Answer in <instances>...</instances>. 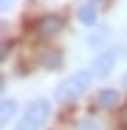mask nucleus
Instances as JSON below:
<instances>
[{
	"label": "nucleus",
	"instance_id": "nucleus-9",
	"mask_svg": "<svg viewBox=\"0 0 127 130\" xmlns=\"http://www.w3.org/2000/svg\"><path fill=\"white\" fill-rule=\"evenodd\" d=\"M76 130H99V122L97 120H92V117H84L81 122H79V127Z\"/></svg>",
	"mask_w": 127,
	"mask_h": 130
},
{
	"label": "nucleus",
	"instance_id": "nucleus-8",
	"mask_svg": "<svg viewBox=\"0 0 127 130\" xmlns=\"http://www.w3.org/2000/svg\"><path fill=\"white\" fill-rule=\"evenodd\" d=\"M79 21L84 26H94L97 23V8L94 5H81L79 8Z\"/></svg>",
	"mask_w": 127,
	"mask_h": 130
},
{
	"label": "nucleus",
	"instance_id": "nucleus-14",
	"mask_svg": "<svg viewBox=\"0 0 127 130\" xmlns=\"http://www.w3.org/2000/svg\"><path fill=\"white\" fill-rule=\"evenodd\" d=\"M122 84H124V87H127V74H124V79H122Z\"/></svg>",
	"mask_w": 127,
	"mask_h": 130
},
{
	"label": "nucleus",
	"instance_id": "nucleus-4",
	"mask_svg": "<svg viewBox=\"0 0 127 130\" xmlns=\"http://www.w3.org/2000/svg\"><path fill=\"white\" fill-rule=\"evenodd\" d=\"M64 28V21L58 18V15H46V18H41V23H38V33L41 36H53V33H58Z\"/></svg>",
	"mask_w": 127,
	"mask_h": 130
},
{
	"label": "nucleus",
	"instance_id": "nucleus-10",
	"mask_svg": "<svg viewBox=\"0 0 127 130\" xmlns=\"http://www.w3.org/2000/svg\"><path fill=\"white\" fill-rule=\"evenodd\" d=\"M104 38H107V31H102V33H97V36H89V41H87V43H89L92 48H99Z\"/></svg>",
	"mask_w": 127,
	"mask_h": 130
},
{
	"label": "nucleus",
	"instance_id": "nucleus-7",
	"mask_svg": "<svg viewBox=\"0 0 127 130\" xmlns=\"http://www.w3.org/2000/svg\"><path fill=\"white\" fill-rule=\"evenodd\" d=\"M18 112V102L15 100H3V105H0V120H3V125H8Z\"/></svg>",
	"mask_w": 127,
	"mask_h": 130
},
{
	"label": "nucleus",
	"instance_id": "nucleus-5",
	"mask_svg": "<svg viewBox=\"0 0 127 130\" xmlns=\"http://www.w3.org/2000/svg\"><path fill=\"white\" fill-rule=\"evenodd\" d=\"M97 105L99 107H114V105H119V92L117 89H99L97 92Z\"/></svg>",
	"mask_w": 127,
	"mask_h": 130
},
{
	"label": "nucleus",
	"instance_id": "nucleus-3",
	"mask_svg": "<svg viewBox=\"0 0 127 130\" xmlns=\"http://www.w3.org/2000/svg\"><path fill=\"white\" fill-rule=\"evenodd\" d=\"M114 61H117L114 51H102L92 64V77H107L112 72V67H114Z\"/></svg>",
	"mask_w": 127,
	"mask_h": 130
},
{
	"label": "nucleus",
	"instance_id": "nucleus-12",
	"mask_svg": "<svg viewBox=\"0 0 127 130\" xmlns=\"http://www.w3.org/2000/svg\"><path fill=\"white\" fill-rule=\"evenodd\" d=\"M0 5H3V10H8V8L13 5V0H3V3H0Z\"/></svg>",
	"mask_w": 127,
	"mask_h": 130
},
{
	"label": "nucleus",
	"instance_id": "nucleus-1",
	"mask_svg": "<svg viewBox=\"0 0 127 130\" xmlns=\"http://www.w3.org/2000/svg\"><path fill=\"white\" fill-rule=\"evenodd\" d=\"M89 82H92V72H76V74H71L66 82H61V84L56 87L53 97H56L58 102H71L74 97H79L81 92L89 89Z\"/></svg>",
	"mask_w": 127,
	"mask_h": 130
},
{
	"label": "nucleus",
	"instance_id": "nucleus-15",
	"mask_svg": "<svg viewBox=\"0 0 127 130\" xmlns=\"http://www.w3.org/2000/svg\"><path fill=\"white\" fill-rule=\"evenodd\" d=\"M94 3H102V0H92V5H94Z\"/></svg>",
	"mask_w": 127,
	"mask_h": 130
},
{
	"label": "nucleus",
	"instance_id": "nucleus-11",
	"mask_svg": "<svg viewBox=\"0 0 127 130\" xmlns=\"http://www.w3.org/2000/svg\"><path fill=\"white\" fill-rule=\"evenodd\" d=\"M8 51H10V43H8V41H5V43H3V59H5V56H8Z\"/></svg>",
	"mask_w": 127,
	"mask_h": 130
},
{
	"label": "nucleus",
	"instance_id": "nucleus-13",
	"mask_svg": "<svg viewBox=\"0 0 127 130\" xmlns=\"http://www.w3.org/2000/svg\"><path fill=\"white\" fill-rule=\"evenodd\" d=\"M122 125H124V127H127V107H124V110H122Z\"/></svg>",
	"mask_w": 127,
	"mask_h": 130
},
{
	"label": "nucleus",
	"instance_id": "nucleus-6",
	"mask_svg": "<svg viewBox=\"0 0 127 130\" xmlns=\"http://www.w3.org/2000/svg\"><path fill=\"white\" fill-rule=\"evenodd\" d=\"M41 61H43V67H46V69H51V72L64 67V56H61V51H53V48H48V51L43 54V59H41Z\"/></svg>",
	"mask_w": 127,
	"mask_h": 130
},
{
	"label": "nucleus",
	"instance_id": "nucleus-2",
	"mask_svg": "<svg viewBox=\"0 0 127 130\" xmlns=\"http://www.w3.org/2000/svg\"><path fill=\"white\" fill-rule=\"evenodd\" d=\"M48 115H51L48 100H36V102L26 110V115L20 117L18 130H41V125L48 120Z\"/></svg>",
	"mask_w": 127,
	"mask_h": 130
}]
</instances>
